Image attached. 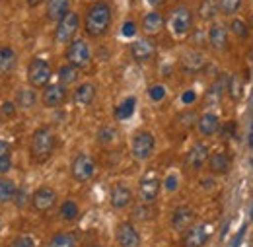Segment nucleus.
<instances>
[{
    "instance_id": "1",
    "label": "nucleus",
    "mask_w": 253,
    "mask_h": 247,
    "mask_svg": "<svg viewBox=\"0 0 253 247\" xmlns=\"http://www.w3.org/2000/svg\"><path fill=\"white\" fill-rule=\"evenodd\" d=\"M111 26V8L107 2H94L88 12H86V20H84V30L90 37H99Z\"/></svg>"
},
{
    "instance_id": "2",
    "label": "nucleus",
    "mask_w": 253,
    "mask_h": 247,
    "mask_svg": "<svg viewBox=\"0 0 253 247\" xmlns=\"http://www.w3.org/2000/svg\"><path fill=\"white\" fill-rule=\"evenodd\" d=\"M55 144H57V136L53 132L51 126H41L33 132L32 136V144H30V152H32V160L37 164H43L47 162L53 150H55Z\"/></svg>"
},
{
    "instance_id": "3",
    "label": "nucleus",
    "mask_w": 253,
    "mask_h": 247,
    "mask_svg": "<svg viewBox=\"0 0 253 247\" xmlns=\"http://www.w3.org/2000/svg\"><path fill=\"white\" fill-rule=\"evenodd\" d=\"M66 61L76 68H86L92 61L90 45L84 39H72L68 43V49H66Z\"/></svg>"
},
{
    "instance_id": "4",
    "label": "nucleus",
    "mask_w": 253,
    "mask_h": 247,
    "mask_svg": "<svg viewBox=\"0 0 253 247\" xmlns=\"http://www.w3.org/2000/svg\"><path fill=\"white\" fill-rule=\"evenodd\" d=\"M51 64L45 61V59H33L28 66V82L32 88H45L49 86V80H51Z\"/></svg>"
},
{
    "instance_id": "5",
    "label": "nucleus",
    "mask_w": 253,
    "mask_h": 247,
    "mask_svg": "<svg viewBox=\"0 0 253 247\" xmlns=\"http://www.w3.org/2000/svg\"><path fill=\"white\" fill-rule=\"evenodd\" d=\"M154 146H156V138H154L150 132H146V130L136 132V134L132 136V140H130L132 158L138 160V162L148 160V158L152 156V152H154Z\"/></svg>"
},
{
    "instance_id": "6",
    "label": "nucleus",
    "mask_w": 253,
    "mask_h": 247,
    "mask_svg": "<svg viewBox=\"0 0 253 247\" xmlns=\"http://www.w3.org/2000/svg\"><path fill=\"white\" fill-rule=\"evenodd\" d=\"M97 167H95V162L92 156L88 154H78L74 160H72V165H70V173L76 181L80 183H86L90 181L92 177L95 175Z\"/></svg>"
},
{
    "instance_id": "7",
    "label": "nucleus",
    "mask_w": 253,
    "mask_h": 247,
    "mask_svg": "<svg viewBox=\"0 0 253 247\" xmlns=\"http://www.w3.org/2000/svg\"><path fill=\"white\" fill-rule=\"evenodd\" d=\"M193 26V14L187 6H177L169 16V30L175 37H185Z\"/></svg>"
},
{
    "instance_id": "8",
    "label": "nucleus",
    "mask_w": 253,
    "mask_h": 247,
    "mask_svg": "<svg viewBox=\"0 0 253 247\" xmlns=\"http://www.w3.org/2000/svg\"><path fill=\"white\" fill-rule=\"evenodd\" d=\"M80 26V18L76 12H66L63 18L57 22V30H55V39L59 43H70L74 39V33L78 31Z\"/></svg>"
},
{
    "instance_id": "9",
    "label": "nucleus",
    "mask_w": 253,
    "mask_h": 247,
    "mask_svg": "<svg viewBox=\"0 0 253 247\" xmlns=\"http://www.w3.org/2000/svg\"><path fill=\"white\" fill-rule=\"evenodd\" d=\"M119 247H140V236L130 222H121L115 230Z\"/></svg>"
},
{
    "instance_id": "10",
    "label": "nucleus",
    "mask_w": 253,
    "mask_h": 247,
    "mask_svg": "<svg viewBox=\"0 0 253 247\" xmlns=\"http://www.w3.org/2000/svg\"><path fill=\"white\" fill-rule=\"evenodd\" d=\"M211 234H209V228L205 224H195L185 230V236H183V247H203L209 242Z\"/></svg>"
},
{
    "instance_id": "11",
    "label": "nucleus",
    "mask_w": 253,
    "mask_h": 247,
    "mask_svg": "<svg viewBox=\"0 0 253 247\" xmlns=\"http://www.w3.org/2000/svg\"><path fill=\"white\" fill-rule=\"evenodd\" d=\"M55 203H57V193H55L53 189H49V187H41V189H37L32 197L33 208L39 210V212H45V210L53 208Z\"/></svg>"
},
{
    "instance_id": "12",
    "label": "nucleus",
    "mask_w": 253,
    "mask_h": 247,
    "mask_svg": "<svg viewBox=\"0 0 253 247\" xmlns=\"http://www.w3.org/2000/svg\"><path fill=\"white\" fill-rule=\"evenodd\" d=\"M154 53H156V45H154V41H150L146 37L144 39H138V41H134L130 45V55H132V59L136 62L150 61L154 57Z\"/></svg>"
},
{
    "instance_id": "13",
    "label": "nucleus",
    "mask_w": 253,
    "mask_h": 247,
    "mask_svg": "<svg viewBox=\"0 0 253 247\" xmlns=\"http://www.w3.org/2000/svg\"><path fill=\"white\" fill-rule=\"evenodd\" d=\"M193 220H195V212L191 206H177L171 214V228L177 230V232H185L187 228L193 226Z\"/></svg>"
},
{
    "instance_id": "14",
    "label": "nucleus",
    "mask_w": 253,
    "mask_h": 247,
    "mask_svg": "<svg viewBox=\"0 0 253 247\" xmlns=\"http://www.w3.org/2000/svg\"><path fill=\"white\" fill-rule=\"evenodd\" d=\"M41 99H43L45 107H59L66 99V88L63 84H49V86H45Z\"/></svg>"
},
{
    "instance_id": "15",
    "label": "nucleus",
    "mask_w": 253,
    "mask_h": 247,
    "mask_svg": "<svg viewBox=\"0 0 253 247\" xmlns=\"http://www.w3.org/2000/svg\"><path fill=\"white\" fill-rule=\"evenodd\" d=\"M160 187H162V183H160L158 177H154V175L144 177V179L140 181V185H138V195H140V199H142L144 203H152V201L158 197Z\"/></svg>"
},
{
    "instance_id": "16",
    "label": "nucleus",
    "mask_w": 253,
    "mask_h": 247,
    "mask_svg": "<svg viewBox=\"0 0 253 247\" xmlns=\"http://www.w3.org/2000/svg\"><path fill=\"white\" fill-rule=\"evenodd\" d=\"M209 156H211L209 154V148L205 144H195L187 152V156H185V164L191 169H201L203 164L209 160Z\"/></svg>"
},
{
    "instance_id": "17",
    "label": "nucleus",
    "mask_w": 253,
    "mask_h": 247,
    "mask_svg": "<svg viewBox=\"0 0 253 247\" xmlns=\"http://www.w3.org/2000/svg\"><path fill=\"white\" fill-rule=\"evenodd\" d=\"M130 201H132V193H130V189L125 185H115L111 189V193H109V203H111V206L117 208V210L128 206Z\"/></svg>"
},
{
    "instance_id": "18",
    "label": "nucleus",
    "mask_w": 253,
    "mask_h": 247,
    "mask_svg": "<svg viewBox=\"0 0 253 247\" xmlns=\"http://www.w3.org/2000/svg\"><path fill=\"white\" fill-rule=\"evenodd\" d=\"M197 128L203 136H212L220 130V119L216 113H205L201 115V119L197 121Z\"/></svg>"
},
{
    "instance_id": "19",
    "label": "nucleus",
    "mask_w": 253,
    "mask_h": 247,
    "mask_svg": "<svg viewBox=\"0 0 253 247\" xmlns=\"http://www.w3.org/2000/svg\"><path fill=\"white\" fill-rule=\"evenodd\" d=\"M209 43L216 51L226 49V45H228V31H226V28L222 24H212L211 26V30H209Z\"/></svg>"
},
{
    "instance_id": "20",
    "label": "nucleus",
    "mask_w": 253,
    "mask_h": 247,
    "mask_svg": "<svg viewBox=\"0 0 253 247\" xmlns=\"http://www.w3.org/2000/svg\"><path fill=\"white\" fill-rule=\"evenodd\" d=\"M164 18H162V14L158 12H148L146 16H144V20H142V30L146 35H158L160 31L164 30Z\"/></svg>"
},
{
    "instance_id": "21",
    "label": "nucleus",
    "mask_w": 253,
    "mask_h": 247,
    "mask_svg": "<svg viewBox=\"0 0 253 247\" xmlns=\"http://www.w3.org/2000/svg\"><path fill=\"white\" fill-rule=\"evenodd\" d=\"M70 6V0H47V18L51 22H59L63 18Z\"/></svg>"
},
{
    "instance_id": "22",
    "label": "nucleus",
    "mask_w": 253,
    "mask_h": 247,
    "mask_svg": "<svg viewBox=\"0 0 253 247\" xmlns=\"http://www.w3.org/2000/svg\"><path fill=\"white\" fill-rule=\"evenodd\" d=\"M94 97H95V86L90 84V82L80 84V86L76 88V92H74V101H76L78 105H82V107L90 105V103L94 101Z\"/></svg>"
},
{
    "instance_id": "23",
    "label": "nucleus",
    "mask_w": 253,
    "mask_h": 247,
    "mask_svg": "<svg viewBox=\"0 0 253 247\" xmlns=\"http://www.w3.org/2000/svg\"><path fill=\"white\" fill-rule=\"evenodd\" d=\"M209 167L214 175H222L230 169V158L224 152H214L212 156H209Z\"/></svg>"
},
{
    "instance_id": "24",
    "label": "nucleus",
    "mask_w": 253,
    "mask_h": 247,
    "mask_svg": "<svg viewBox=\"0 0 253 247\" xmlns=\"http://www.w3.org/2000/svg\"><path fill=\"white\" fill-rule=\"evenodd\" d=\"M16 68V53L12 47H0V74H8Z\"/></svg>"
},
{
    "instance_id": "25",
    "label": "nucleus",
    "mask_w": 253,
    "mask_h": 247,
    "mask_svg": "<svg viewBox=\"0 0 253 247\" xmlns=\"http://www.w3.org/2000/svg\"><path fill=\"white\" fill-rule=\"evenodd\" d=\"M181 66H183V70H187V72H199V70L205 66V57H203L201 53H197V51L187 53V55L183 57V61H181Z\"/></svg>"
},
{
    "instance_id": "26",
    "label": "nucleus",
    "mask_w": 253,
    "mask_h": 247,
    "mask_svg": "<svg viewBox=\"0 0 253 247\" xmlns=\"http://www.w3.org/2000/svg\"><path fill=\"white\" fill-rule=\"evenodd\" d=\"M224 93H228V76L222 74V76L216 78V82L212 84V88L209 90V95H207V97H209V101H212V99H214V101H220V97Z\"/></svg>"
},
{
    "instance_id": "27",
    "label": "nucleus",
    "mask_w": 253,
    "mask_h": 247,
    "mask_svg": "<svg viewBox=\"0 0 253 247\" xmlns=\"http://www.w3.org/2000/svg\"><path fill=\"white\" fill-rule=\"evenodd\" d=\"M134 107H136V97H126L125 101H121V105L115 107V119L119 121L128 119L134 113Z\"/></svg>"
},
{
    "instance_id": "28",
    "label": "nucleus",
    "mask_w": 253,
    "mask_h": 247,
    "mask_svg": "<svg viewBox=\"0 0 253 247\" xmlns=\"http://www.w3.org/2000/svg\"><path fill=\"white\" fill-rule=\"evenodd\" d=\"M78 70H80V68H76V66H72V64L61 66V70H59V84H63V86L74 84V82L78 80Z\"/></svg>"
},
{
    "instance_id": "29",
    "label": "nucleus",
    "mask_w": 253,
    "mask_h": 247,
    "mask_svg": "<svg viewBox=\"0 0 253 247\" xmlns=\"http://www.w3.org/2000/svg\"><path fill=\"white\" fill-rule=\"evenodd\" d=\"M35 99H37V95H35V88H30V90H18L16 93V103H18V107H22V109H30L35 105Z\"/></svg>"
},
{
    "instance_id": "30",
    "label": "nucleus",
    "mask_w": 253,
    "mask_h": 247,
    "mask_svg": "<svg viewBox=\"0 0 253 247\" xmlns=\"http://www.w3.org/2000/svg\"><path fill=\"white\" fill-rule=\"evenodd\" d=\"M16 183L12 181V179H6V177H2L0 179V205H4V203H10L12 199H14V195H16Z\"/></svg>"
},
{
    "instance_id": "31",
    "label": "nucleus",
    "mask_w": 253,
    "mask_h": 247,
    "mask_svg": "<svg viewBox=\"0 0 253 247\" xmlns=\"http://www.w3.org/2000/svg\"><path fill=\"white\" fill-rule=\"evenodd\" d=\"M47 247H76V240H74L72 234L61 232V234H57V236L49 242V246Z\"/></svg>"
},
{
    "instance_id": "32",
    "label": "nucleus",
    "mask_w": 253,
    "mask_h": 247,
    "mask_svg": "<svg viewBox=\"0 0 253 247\" xmlns=\"http://www.w3.org/2000/svg\"><path fill=\"white\" fill-rule=\"evenodd\" d=\"M216 12H218V4H216V0H203V4H201V8H199V14H201L203 20H211V18H214Z\"/></svg>"
},
{
    "instance_id": "33",
    "label": "nucleus",
    "mask_w": 253,
    "mask_h": 247,
    "mask_svg": "<svg viewBox=\"0 0 253 247\" xmlns=\"http://www.w3.org/2000/svg\"><path fill=\"white\" fill-rule=\"evenodd\" d=\"M78 205L74 203V201H64L63 203V206H61V218L63 220H76L78 218Z\"/></svg>"
},
{
    "instance_id": "34",
    "label": "nucleus",
    "mask_w": 253,
    "mask_h": 247,
    "mask_svg": "<svg viewBox=\"0 0 253 247\" xmlns=\"http://www.w3.org/2000/svg\"><path fill=\"white\" fill-rule=\"evenodd\" d=\"M228 93H230V97H232L234 101L240 99V95H242V78H240V76L228 78Z\"/></svg>"
},
{
    "instance_id": "35",
    "label": "nucleus",
    "mask_w": 253,
    "mask_h": 247,
    "mask_svg": "<svg viewBox=\"0 0 253 247\" xmlns=\"http://www.w3.org/2000/svg\"><path fill=\"white\" fill-rule=\"evenodd\" d=\"M242 2L244 0H218V6H220L222 14L232 16V14H236L242 8Z\"/></svg>"
},
{
    "instance_id": "36",
    "label": "nucleus",
    "mask_w": 253,
    "mask_h": 247,
    "mask_svg": "<svg viewBox=\"0 0 253 247\" xmlns=\"http://www.w3.org/2000/svg\"><path fill=\"white\" fill-rule=\"evenodd\" d=\"M115 138H117V130L111 128V126H103V128L97 132V142H99V144H109V142H113Z\"/></svg>"
},
{
    "instance_id": "37",
    "label": "nucleus",
    "mask_w": 253,
    "mask_h": 247,
    "mask_svg": "<svg viewBox=\"0 0 253 247\" xmlns=\"http://www.w3.org/2000/svg\"><path fill=\"white\" fill-rule=\"evenodd\" d=\"M230 28H232L236 37H240V39H246V37H248V26H246L242 20H232Z\"/></svg>"
},
{
    "instance_id": "38",
    "label": "nucleus",
    "mask_w": 253,
    "mask_h": 247,
    "mask_svg": "<svg viewBox=\"0 0 253 247\" xmlns=\"http://www.w3.org/2000/svg\"><path fill=\"white\" fill-rule=\"evenodd\" d=\"M148 95H150L152 101H162V99L166 97V88H164L162 84H156V86H152V88L148 90Z\"/></svg>"
},
{
    "instance_id": "39",
    "label": "nucleus",
    "mask_w": 253,
    "mask_h": 247,
    "mask_svg": "<svg viewBox=\"0 0 253 247\" xmlns=\"http://www.w3.org/2000/svg\"><path fill=\"white\" fill-rule=\"evenodd\" d=\"M10 247H35V242L28 236H20L10 244Z\"/></svg>"
},
{
    "instance_id": "40",
    "label": "nucleus",
    "mask_w": 253,
    "mask_h": 247,
    "mask_svg": "<svg viewBox=\"0 0 253 247\" xmlns=\"http://www.w3.org/2000/svg\"><path fill=\"white\" fill-rule=\"evenodd\" d=\"M220 128H222V138H224V140H228V138H232V136H234V132H236V123H234V121L224 123V124H220Z\"/></svg>"
},
{
    "instance_id": "41",
    "label": "nucleus",
    "mask_w": 253,
    "mask_h": 247,
    "mask_svg": "<svg viewBox=\"0 0 253 247\" xmlns=\"http://www.w3.org/2000/svg\"><path fill=\"white\" fill-rule=\"evenodd\" d=\"M10 167H12V160H10V156H0V175H6L8 171H10Z\"/></svg>"
},
{
    "instance_id": "42",
    "label": "nucleus",
    "mask_w": 253,
    "mask_h": 247,
    "mask_svg": "<svg viewBox=\"0 0 253 247\" xmlns=\"http://www.w3.org/2000/svg\"><path fill=\"white\" fill-rule=\"evenodd\" d=\"M0 113H2L4 117H14V115H16V107H14V103H10V101L2 103V107H0Z\"/></svg>"
},
{
    "instance_id": "43",
    "label": "nucleus",
    "mask_w": 253,
    "mask_h": 247,
    "mask_svg": "<svg viewBox=\"0 0 253 247\" xmlns=\"http://www.w3.org/2000/svg\"><path fill=\"white\" fill-rule=\"evenodd\" d=\"M14 201H16V206L18 208H22L24 205H26V201H28V195H26V191L22 189V191H16V195H14Z\"/></svg>"
},
{
    "instance_id": "44",
    "label": "nucleus",
    "mask_w": 253,
    "mask_h": 247,
    "mask_svg": "<svg viewBox=\"0 0 253 247\" xmlns=\"http://www.w3.org/2000/svg\"><path fill=\"white\" fill-rule=\"evenodd\" d=\"M136 33V24L134 22H125L123 24V35L125 37H132Z\"/></svg>"
},
{
    "instance_id": "45",
    "label": "nucleus",
    "mask_w": 253,
    "mask_h": 247,
    "mask_svg": "<svg viewBox=\"0 0 253 247\" xmlns=\"http://www.w3.org/2000/svg\"><path fill=\"white\" fill-rule=\"evenodd\" d=\"M166 189L171 191V193L177 189V177H175V175H168V177H166Z\"/></svg>"
},
{
    "instance_id": "46",
    "label": "nucleus",
    "mask_w": 253,
    "mask_h": 247,
    "mask_svg": "<svg viewBox=\"0 0 253 247\" xmlns=\"http://www.w3.org/2000/svg\"><path fill=\"white\" fill-rule=\"evenodd\" d=\"M197 99V93L193 92V90H189V92H185L183 95H181V101L185 103V105H189V103H193Z\"/></svg>"
},
{
    "instance_id": "47",
    "label": "nucleus",
    "mask_w": 253,
    "mask_h": 247,
    "mask_svg": "<svg viewBox=\"0 0 253 247\" xmlns=\"http://www.w3.org/2000/svg\"><path fill=\"white\" fill-rule=\"evenodd\" d=\"M134 216H138V220H148L150 212H148V208H136L134 210Z\"/></svg>"
},
{
    "instance_id": "48",
    "label": "nucleus",
    "mask_w": 253,
    "mask_h": 247,
    "mask_svg": "<svg viewBox=\"0 0 253 247\" xmlns=\"http://www.w3.org/2000/svg\"><path fill=\"white\" fill-rule=\"evenodd\" d=\"M10 154V144L6 140H0V156Z\"/></svg>"
},
{
    "instance_id": "49",
    "label": "nucleus",
    "mask_w": 253,
    "mask_h": 247,
    "mask_svg": "<svg viewBox=\"0 0 253 247\" xmlns=\"http://www.w3.org/2000/svg\"><path fill=\"white\" fill-rule=\"evenodd\" d=\"M146 2H148V4L152 6V8H158V6H162V4L166 2V0H146Z\"/></svg>"
},
{
    "instance_id": "50",
    "label": "nucleus",
    "mask_w": 253,
    "mask_h": 247,
    "mask_svg": "<svg viewBox=\"0 0 253 247\" xmlns=\"http://www.w3.org/2000/svg\"><path fill=\"white\" fill-rule=\"evenodd\" d=\"M28 2V6H37V4H41L43 0H26Z\"/></svg>"
},
{
    "instance_id": "51",
    "label": "nucleus",
    "mask_w": 253,
    "mask_h": 247,
    "mask_svg": "<svg viewBox=\"0 0 253 247\" xmlns=\"http://www.w3.org/2000/svg\"><path fill=\"white\" fill-rule=\"evenodd\" d=\"M92 247H101V246H92Z\"/></svg>"
}]
</instances>
